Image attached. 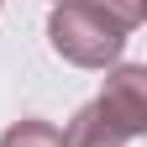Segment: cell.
<instances>
[{"label": "cell", "instance_id": "cell-1", "mask_svg": "<svg viewBox=\"0 0 147 147\" xmlns=\"http://www.w3.org/2000/svg\"><path fill=\"white\" fill-rule=\"evenodd\" d=\"M147 131V68L121 63L105 79V89L68 121L63 147H126Z\"/></svg>", "mask_w": 147, "mask_h": 147}, {"label": "cell", "instance_id": "cell-2", "mask_svg": "<svg viewBox=\"0 0 147 147\" xmlns=\"http://www.w3.org/2000/svg\"><path fill=\"white\" fill-rule=\"evenodd\" d=\"M47 42H53L58 58L79 63V68H105V63L121 58L126 32L116 21H105L89 0H63V5H53V16H47Z\"/></svg>", "mask_w": 147, "mask_h": 147}, {"label": "cell", "instance_id": "cell-3", "mask_svg": "<svg viewBox=\"0 0 147 147\" xmlns=\"http://www.w3.org/2000/svg\"><path fill=\"white\" fill-rule=\"evenodd\" d=\"M0 147H63V131H58L53 121H37V116H26V121L5 126Z\"/></svg>", "mask_w": 147, "mask_h": 147}, {"label": "cell", "instance_id": "cell-4", "mask_svg": "<svg viewBox=\"0 0 147 147\" xmlns=\"http://www.w3.org/2000/svg\"><path fill=\"white\" fill-rule=\"evenodd\" d=\"M105 21H116L121 32H137L142 26V16H147V0H89Z\"/></svg>", "mask_w": 147, "mask_h": 147}, {"label": "cell", "instance_id": "cell-5", "mask_svg": "<svg viewBox=\"0 0 147 147\" xmlns=\"http://www.w3.org/2000/svg\"><path fill=\"white\" fill-rule=\"evenodd\" d=\"M53 5H63V0H53Z\"/></svg>", "mask_w": 147, "mask_h": 147}]
</instances>
